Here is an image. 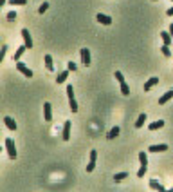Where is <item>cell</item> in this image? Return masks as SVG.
Wrapping results in <instances>:
<instances>
[{
	"mask_svg": "<svg viewBox=\"0 0 173 192\" xmlns=\"http://www.w3.org/2000/svg\"><path fill=\"white\" fill-rule=\"evenodd\" d=\"M139 161H141V169L137 170V178H143L146 174V169H148V158H146V152H139Z\"/></svg>",
	"mask_w": 173,
	"mask_h": 192,
	"instance_id": "cell-1",
	"label": "cell"
},
{
	"mask_svg": "<svg viewBox=\"0 0 173 192\" xmlns=\"http://www.w3.org/2000/svg\"><path fill=\"white\" fill-rule=\"evenodd\" d=\"M67 96H69V105H71L72 112H78V102L74 98V87L72 85H67Z\"/></svg>",
	"mask_w": 173,
	"mask_h": 192,
	"instance_id": "cell-2",
	"label": "cell"
},
{
	"mask_svg": "<svg viewBox=\"0 0 173 192\" xmlns=\"http://www.w3.org/2000/svg\"><path fill=\"white\" fill-rule=\"evenodd\" d=\"M4 145H6V150H7V154H9V158H16V147H14V141L13 138H7L6 141H4Z\"/></svg>",
	"mask_w": 173,
	"mask_h": 192,
	"instance_id": "cell-3",
	"label": "cell"
},
{
	"mask_svg": "<svg viewBox=\"0 0 173 192\" xmlns=\"http://www.w3.org/2000/svg\"><path fill=\"white\" fill-rule=\"evenodd\" d=\"M16 69H18V71H20V73L24 74V76H25V78H33V71H31V69H29V67L25 65V64H22L20 60L16 62Z\"/></svg>",
	"mask_w": 173,
	"mask_h": 192,
	"instance_id": "cell-4",
	"label": "cell"
},
{
	"mask_svg": "<svg viewBox=\"0 0 173 192\" xmlns=\"http://www.w3.org/2000/svg\"><path fill=\"white\" fill-rule=\"evenodd\" d=\"M96 160H97V150H90V158H88L86 172H92V170L96 169Z\"/></svg>",
	"mask_w": 173,
	"mask_h": 192,
	"instance_id": "cell-5",
	"label": "cell"
},
{
	"mask_svg": "<svg viewBox=\"0 0 173 192\" xmlns=\"http://www.w3.org/2000/svg\"><path fill=\"white\" fill-rule=\"evenodd\" d=\"M79 54H81V64L85 67L90 65V51L86 47H83V49H79Z\"/></svg>",
	"mask_w": 173,
	"mask_h": 192,
	"instance_id": "cell-6",
	"label": "cell"
},
{
	"mask_svg": "<svg viewBox=\"0 0 173 192\" xmlns=\"http://www.w3.org/2000/svg\"><path fill=\"white\" fill-rule=\"evenodd\" d=\"M43 118H45V121H50V120H52V105H50L49 102L43 104Z\"/></svg>",
	"mask_w": 173,
	"mask_h": 192,
	"instance_id": "cell-7",
	"label": "cell"
},
{
	"mask_svg": "<svg viewBox=\"0 0 173 192\" xmlns=\"http://www.w3.org/2000/svg\"><path fill=\"white\" fill-rule=\"evenodd\" d=\"M22 38H24V44L27 45V49H33V40H31V33L27 29H22Z\"/></svg>",
	"mask_w": 173,
	"mask_h": 192,
	"instance_id": "cell-8",
	"label": "cell"
},
{
	"mask_svg": "<svg viewBox=\"0 0 173 192\" xmlns=\"http://www.w3.org/2000/svg\"><path fill=\"white\" fill-rule=\"evenodd\" d=\"M96 20H97L99 24H103V25H110V24H112V16L103 15V13H97V16H96Z\"/></svg>",
	"mask_w": 173,
	"mask_h": 192,
	"instance_id": "cell-9",
	"label": "cell"
},
{
	"mask_svg": "<svg viewBox=\"0 0 173 192\" xmlns=\"http://www.w3.org/2000/svg\"><path fill=\"white\" fill-rule=\"evenodd\" d=\"M61 138H63L65 141H69V140H71V120H69V121H65V125H63V133H61Z\"/></svg>",
	"mask_w": 173,
	"mask_h": 192,
	"instance_id": "cell-10",
	"label": "cell"
},
{
	"mask_svg": "<svg viewBox=\"0 0 173 192\" xmlns=\"http://www.w3.org/2000/svg\"><path fill=\"white\" fill-rule=\"evenodd\" d=\"M171 98H173V91H166L164 94L159 98V105H166L170 100H171Z\"/></svg>",
	"mask_w": 173,
	"mask_h": 192,
	"instance_id": "cell-11",
	"label": "cell"
},
{
	"mask_svg": "<svg viewBox=\"0 0 173 192\" xmlns=\"http://www.w3.org/2000/svg\"><path fill=\"white\" fill-rule=\"evenodd\" d=\"M157 83H159V78H157V76H153V78H150V80L144 83V87H143V89L146 91V93H148V91H151V87H155Z\"/></svg>",
	"mask_w": 173,
	"mask_h": 192,
	"instance_id": "cell-12",
	"label": "cell"
},
{
	"mask_svg": "<svg viewBox=\"0 0 173 192\" xmlns=\"http://www.w3.org/2000/svg\"><path fill=\"white\" fill-rule=\"evenodd\" d=\"M150 152H164V150H168V145L166 143H159V145H151L150 149H148Z\"/></svg>",
	"mask_w": 173,
	"mask_h": 192,
	"instance_id": "cell-13",
	"label": "cell"
},
{
	"mask_svg": "<svg viewBox=\"0 0 173 192\" xmlns=\"http://www.w3.org/2000/svg\"><path fill=\"white\" fill-rule=\"evenodd\" d=\"M25 51H27V45H25V44H24V45H20V47H18V49L14 51V56H13V58H14V62H18V60L22 58V54H24Z\"/></svg>",
	"mask_w": 173,
	"mask_h": 192,
	"instance_id": "cell-14",
	"label": "cell"
},
{
	"mask_svg": "<svg viewBox=\"0 0 173 192\" xmlns=\"http://www.w3.org/2000/svg\"><path fill=\"white\" fill-rule=\"evenodd\" d=\"M69 73H71L69 69H67V71H61V73H58V76H56V83H63V82L69 78Z\"/></svg>",
	"mask_w": 173,
	"mask_h": 192,
	"instance_id": "cell-15",
	"label": "cell"
},
{
	"mask_svg": "<svg viewBox=\"0 0 173 192\" xmlns=\"http://www.w3.org/2000/svg\"><path fill=\"white\" fill-rule=\"evenodd\" d=\"M119 131H121V129H119L117 125H115V127H112V129L108 131L107 138H108V140H114V138H117V136H119Z\"/></svg>",
	"mask_w": 173,
	"mask_h": 192,
	"instance_id": "cell-16",
	"label": "cell"
},
{
	"mask_svg": "<svg viewBox=\"0 0 173 192\" xmlns=\"http://www.w3.org/2000/svg\"><path fill=\"white\" fill-rule=\"evenodd\" d=\"M4 123H6V127H9L11 131H16V121H14L11 116H6V118H4Z\"/></svg>",
	"mask_w": 173,
	"mask_h": 192,
	"instance_id": "cell-17",
	"label": "cell"
},
{
	"mask_svg": "<svg viewBox=\"0 0 173 192\" xmlns=\"http://www.w3.org/2000/svg\"><path fill=\"white\" fill-rule=\"evenodd\" d=\"M45 67H47V71H54V62L50 54H45Z\"/></svg>",
	"mask_w": 173,
	"mask_h": 192,
	"instance_id": "cell-18",
	"label": "cell"
},
{
	"mask_svg": "<svg viewBox=\"0 0 173 192\" xmlns=\"http://www.w3.org/2000/svg\"><path fill=\"white\" fill-rule=\"evenodd\" d=\"M162 127H164V121H162V120H157V121L150 123L148 129H150V131H157V129H162Z\"/></svg>",
	"mask_w": 173,
	"mask_h": 192,
	"instance_id": "cell-19",
	"label": "cell"
},
{
	"mask_svg": "<svg viewBox=\"0 0 173 192\" xmlns=\"http://www.w3.org/2000/svg\"><path fill=\"white\" fill-rule=\"evenodd\" d=\"M150 189H153V190H164V187L159 183L157 179H150Z\"/></svg>",
	"mask_w": 173,
	"mask_h": 192,
	"instance_id": "cell-20",
	"label": "cell"
},
{
	"mask_svg": "<svg viewBox=\"0 0 173 192\" xmlns=\"http://www.w3.org/2000/svg\"><path fill=\"white\" fill-rule=\"evenodd\" d=\"M160 38H162V42H164V45H170V44H171V35H170V33H166V31H162V33H160Z\"/></svg>",
	"mask_w": 173,
	"mask_h": 192,
	"instance_id": "cell-21",
	"label": "cell"
},
{
	"mask_svg": "<svg viewBox=\"0 0 173 192\" xmlns=\"http://www.w3.org/2000/svg\"><path fill=\"white\" fill-rule=\"evenodd\" d=\"M128 178V172H119V174H115L114 176V181L115 183H121L123 179H126Z\"/></svg>",
	"mask_w": 173,
	"mask_h": 192,
	"instance_id": "cell-22",
	"label": "cell"
},
{
	"mask_svg": "<svg viewBox=\"0 0 173 192\" xmlns=\"http://www.w3.org/2000/svg\"><path fill=\"white\" fill-rule=\"evenodd\" d=\"M144 121H146V114L143 112V114H139V118H137V121H135V127L137 129H141V127L144 125Z\"/></svg>",
	"mask_w": 173,
	"mask_h": 192,
	"instance_id": "cell-23",
	"label": "cell"
},
{
	"mask_svg": "<svg viewBox=\"0 0 173 192\" xmlns=\"http://www.w3.org/2000/svg\"><path fill=\"white\" fill-rule=\"evenodd\" d=\"M119 85H121V94L128 96V94H130V87H128V83H126V82H121Z\"/></svg>",
	"mask_w": 173,
	"mask_h": 192,
	"instance_id": "cell-24",
	"label": "cell"
},
{
	"mask_svg": "<svg viewBox=\"0 0 173 192\" xmlns=\"http://www.w3.org/2000/svg\"><path fill=\"white\" fill-rule=\"evenodd\" d=\"M47 9H49V2H43L42 6H40V8H38V13H40V15H43V13H45V11H47Z\"/></svg>",
	"mask_w": 173,
	"mask_h": 192,
	"instance_id": "cell-25",
	"label": "cell"
},
{
	"mask_svg": "<svg viewBox=\"0 0 173 192\" xmlns=\"http://www.w3.org/2000/svg\"><path fill=\"white\" fill-rule=\"evenodd\" d=\"M9 4H11V6H25L27 0H9Z\"/></svg>",
	"mask_w": 173,
	"mask_h": 192,
	"instance_id": "cell-26",
	"label": "cell"
},
{
	"mask_svg": "<svg viewBox=\"0 0 173 192\" xmlns=\"http://www.w3.org/2000/svg\"><path fill=\"white\" fill-rule=\"evenodd\" d=\"M114 76H115V80L119 82V83H121V82H124V76H123V73H121V71H115V73H114Z\"/></svg>",
	"mask_w": 173,
	"mask_h": 192,
	"instance_id": "cell-27",
	"label": "cell"
},
{
	"mask_svg": "<svg viewBox=\"0 0 173 192\" xmlns=\"http://www.w3.org/2000/svg\"><path fill=\"white\" fill-rule=\"evenodd\" d=\"M160 51H162V54H164V56H170V54H171V51H170V45H162V47H160Z\"/></svg>",
	"mask_w": 173,
	"mask_h": 192,
	"instance_id": "cell-28",
	"label": "cell"
},
{
	"mask_svg": "<svg viewBox=\"0 0 173 192\" xmlns=\"http://www.w3.org/2000/svg\"><path fill=\"white\" fill-rule=\"evenodd\" d=\"M6 53H7V45H2V49H0V62L4 60V56H6Z\"/></svg>",
	"mask_w": 173,
	"mask_h": 192,
	"instance_id": "cell-29",
	"label": "cell"
},
{
	"mask_svg": "<svg viewBox=\"0 0 173 192\" xmlns=\"http://www.w3.org/2000/svg\"><path fill=\"white\" fill-rule=\"evenodd\" d=\"M14 18H16V13H14V11H9V13H7V20L14 22Z\"/></svg>",
	"mask_w": 173,
	"mask_h": 192,
	"instance_id": "cell-30",
	"label": "cell"
},
{
	"mask_svg": "<svg viewBox=\"0 0 173 192\" xmlns=\"http://www.w3.org/2000/svg\"><path fill=\"white\" fill-rule=\"evenodd\" d=\"M67 69H69V71H76V69H78V65H76V64H74V62H69V65H67Z\"/></svg>",
	"mask_w": 173,
	"mask_h": 192,
	"instance_id": "cell-31",
	"label": "cell"
},
{
	"mask_svg": "<svg viewBox=\"0 0 173 192\" xmlns=\"http://www.w3.org/2000/svg\"><path fill=\"white\" fill-rule=\"evenodd\" d=\"M166 15H168V16H173V6L168 9V11H166Z\"/></svg>",
	"mask_w": 173,
	"mask_h": 192,
	"instance_id": "cell-32",
	"label": "cell"
},
{
	"mask_svg": "<svg viewBox=\"0 0 173 192\" xmlns=\"http://www.w3.org/2000/svg\"><path fill=\"white\" fill-rule=\"evenodd\" d=\"M170 35H171V37H173V24H171V25H170Z\"/></svg>",
	"mask_w": 173,
	"mask_h": 192,
	"instance_id": "cell-33",
	"label": "cell"
},
{
	"mask_svg": "<svg viewBox=\"0 0 173 192\" xmlns=\"http://www.w3.org/2000/svg\"><path fill=\"white\" fill-rule=\"evenodd\" d=\"M6 4V0H0V6H4Z\"/></svg>",
	"mask_w": 173,
	"mask_h": 192,
	"instance_id": "cell-34",
	"label": "cell"
},
{
	"mask_svg": "<svg viewBox=\"0 0 173 192\" xmlns=\"http://www.w3.org/2000/svg\"><path fill=\"white\" fill-rule=\"evenodd\" d=\"M171 2H173V0H171Z\"/></svg>",
	"mask_w": 173,
	"mask_h": 192,
	"instance_id": "cell-35",
	"label": "cell"
}]
</instances>
